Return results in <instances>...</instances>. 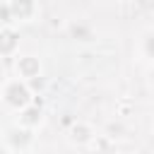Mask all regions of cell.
I'll return each instance as SVG.
<instances>
[{
	"mask_svg": "<svg viewBox=\"0 0 154 154\" xmlns=\"http://www.w3.org/2000/svg\"><path fill=\"white\" fill-rule=\"evenodd\" d=\"M2 101L7 108H14V111H24L26 106H31V91L26 87L24 79H7L5 87H2Z\"/></svg>",
	"mask_w": 154,
	"mask_h": 154,
	"instance_id": "obj_1",
	"label": "cell"
},
{
	"mask_svg": "<svg viewBox=\"0 0 154 154\" xmlns=\"http://www.w3.org/2000/svg\"><path fill=\"white\" fill-rule=\"evenodd\" d=\"M36 12H38L36 0H5L2 5V17L7 26L10 22H31Z\"/></svg>",
	"mask_w": 154,
	"mask_h": 154,
	"instance_id": "obj_2",
	"label": "cell"
},
{
	"mask_svg": "<svg viewBox=\"0 0 154 154\" xmlns=\"http://www.w3.org/2000/svg\"><path fill=\"white\" fill-rule=\"evenodd\" d=\"M31 140H34L31 130L29 128H22L19 123H17V128H7L5 130V144L12 147V149H17V152H24L31 144Z\"/></svg>",
	"mask_w": 154,
	"mask_h": 154,
	"instance_id": "obj_3",
	"label": "cell"
},
{
	"mask_svg": "<svg viewBox=\"0 0 154 154\" xmlns=\"http://www.w3.org/2000/svg\"><path fill=\"white\" fill-rule=\"evenodd\" d=\"M38 72H41L38 58H34V55H19V58H17V77H19V79L29 82V79L38 77Z\"/></svg>",
	"mask_w": 154,
	"mask_h": 154,
	"instance_id": "obj_4",
	"label": "cell"
},
{
	"mask_svg": "<svg viewBox=\"0 0 154 154\" xmlns=\"http://www.w3.org/2000/svg\"><path fill=\"white\" fill-rule=\"evenodd\" d=\"M70 140H72L75 144H82V147H84V144H91V142L96 140V132L91 130L89 123H82V120H79V123H75V125L70 128Z\"/></svg>",
	"mask_w": 154,
	"mask_h": 154,
	"instance_id": "obj_5",
	"label": "cell"
},
{
	"mask_svg": "<svg viewBox=\"0 0 154 154\" xmlns=\"http://www.w3.org/2000/svg\"><path fill=\"white\" fill-rule=\"evenodd\" d=\"M22 128H36L41 123V108L38 106H26L24 111H19V120H17Z\"/></svg>",
	"mask_w": 154,
	"mask_h": 154,
	"instance_id": "obj_6",
	"label": "cell"
},
{
	"mask_svg": "<svg viewBox=\"0 0 154 154\" xmlns=\"http://www.w3.org/2000/svg\"><path fill=\"white\" fill-rule=\"evenodd\" d=\"M142 55L147 60H154V29L142 34Z\"/></svg>",
	"mask_w": 154,
	"mask_h": 154,
	"instance_id": "obj_7",
	"label": "cell"
},
{
	"mask_svg": "<svg viewBox=\"0 0 154 154\" xmlns=\"http://www.w3.org/2000/svg\"><path fill=\"white\" fill-rule=\"evenodd\" d=\"M14 31L10 29V26H5V31H2V53L5 55H10L12 51H14Z\"/></svg>",
	"mask_w": 154,
	"mask_h": 154,
	"instance_id": "obj_8",
	"label": "cell"
},
{
	"mask_svg": "<svg viewBox=\"0 0 154 154\" xmlns=\"http://www.w3.org/2000/svg\"><path fill=\"white\" fill-rule=\"evenodd\" d=\"M101 154H118V152H113V149H106V152H101Z\"/></svg>",
	"mask_w": 154,
	"mask_h": 154,
	"instance_id": "obj_9",
	"label": "cell"
}]
</instances>
